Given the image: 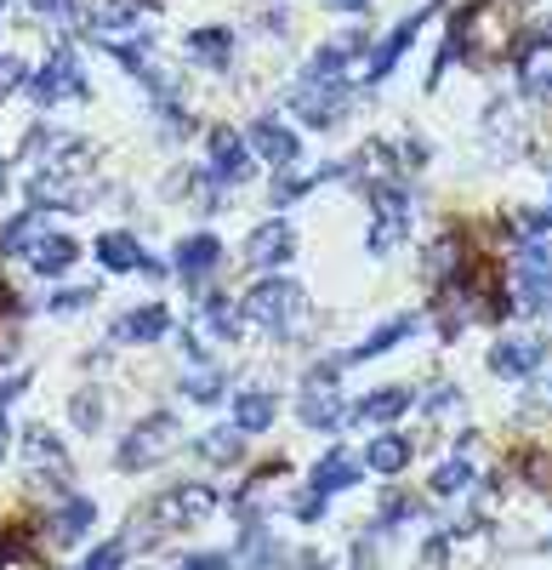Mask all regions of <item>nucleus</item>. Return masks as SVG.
<instances>
[{
	"label": "nucleus",
	"instance_id": "79ce46f5",
	"mask_svg": "<svg viewBox=\"0 0 552 570\" xmlns=\"http://www.w3.org/2000/svg\"><path fill=\"white\" fill-rule=\"evenodd\" d=\"M547 211H552V206H547Z\"/></svg>",
	"mask_w": 552,
	"mask_h": 570
},
{
	"label": "nucleus",
	"instance_id": "b1692460",
	"mask_svg": "<svg viewBox=\"0 0 552 570\" xmlns=\"http://www.w3.org/2000/svg\"><path fill=\"white\" fill-rule=\"evenodd\" d=\"M188 52L206 58L211 69H222V63H229V52H234V35L229 29H194L188 35Z\"/></svg>",
	"mask_w": 552,
	"mask_h": 570
},
{
	"label": "nucleus",
	"instance_id": "e433bc0d",
	"mask_svg": "<svg viewBox=\"0 0 552 570\" xmlns=\"http://www.w3.org/2000/svg\"><path fill=\"white\" fill-rule=\"evenodd\" d=\"M324 513V497L319 490H308V497H296V519H319Z\"/></svg>",
	"mask_w": 552,
	"mask_h": 570
},
{
	"label": "nucleus",
	"instance_id": "4c0bfd02",
	"mask_svg": "<svg viewBox=\"0 0 552 570\" xmlns=\"http://www.w3.org/2000/svg\"><path fill=\"white\" fill-rule=\"evenodd\" d=\"M222 565H229V559H222V554H194L183 570H222Z\"/></svg>",
	"mask_w": 552,
	"mask_h": 570
},
{
	"label": "nucleus",
	"instance_id": "a19ab883",
	"mask_svg": "<svg viewBox=\"0 0 552 570\" xmlns=\"http://www.w3.org/2000/svg\"><path fill=\"white\" fill-rule=\"evenodd\" d=\"M0 462H7V416H0Z\"/></svg>",
	"mask_w": 552,
	"mask_h": 570
},
{
	"label": "nucleus",
	"instance_id": "0eeeda50",
	"mask_svg": "<svg viewBox=\"0 0 552 570\" xmlns=\"http://www.w3.org/2000/svg\"><path fill=\"white\" fill-rule=\"evenodd\" d=\"M23 457H29V480L35 485H63L69 480V457H63V445L52 434L29 428V434H23Z\"/></svg>",
	"mask_w": 552,
	"mask_h": 570
},
{
	"label": "nucleus",
	"instance_id": "cd10ccee",
	"mask_svg": "<svg viewBox=\"0 0 552 570\" xmlns=\"http://www.w3.org/2000/svg\"><path fill=\"white\" fill-rule=\"evenodd\" d=\"M69 416H74V428H97L103 423V400H97V388H81L69 400Z\"/></svg>",
	"mask_w": 552,
	"mask_h": 570
},
{
	"label": "nucleus",
	"instance_id": "c85d7f7f",
	"mask_svg": "<svg viewBox=\"0 0 552 570\" xmlns=\"http://www.w3.org/2000/svg\"><path fill=\"white\" fill-rule=\"evenodd\" d=\"M518 81H524V92H530L536 104H547V97H552V63H547V58H530Z\"/></svg>",
	"mask_w": 552,
	"mask_h": 570
},
{
	"label": "nucleus",
	"instance_id": "dca6fc26",
	"mask_svg": "<svg viewBox=\"0 0 552 570\" xmlns=\"http://www.w3.org/2000/svg\"><path fill=\"white\" fill-rule=\"evenodd\" d=\"M354 480H359V462L347 457V451L319 457V468H314V490H319V497H331V490H347Z\"/></svg>",
	"mask_w": 552,
	"mask_h": 570
},
{
	"label": "nucleus",
	"instance_id": "a211bd4d",
	"mask_svg": "<svg viewBox=\"0 0 552 570\" xmlns=\"http://www.w3.org/2000/svg\"><path fill=\"white\" fill-rule=\"evenodd\" d=\"M74 257H81V252H74V240H69V234H40V240L29 245V263L40 268V275H63Z\"/></svg>",
	"mask_w": 552,
	"mask_h": 570
},
{
	"label": "nucleus",
	"instance_id": "1a4fd4ad",
	"mask_svg": "<svg viewBox=\"0 0 552 570\" xmlns=\"http://www.w3.org/2000/svg\"><path fill=\"white\" fill-rule=\"evenodd\" d=\"M250 148H257L262 160H273L280 171H291L303 160V143H296V132H285L280 120H257V126H250Z\"/></svg>",
	"mask_w": 552,
	"mask_h": 570
},
{
	"label": "nucleus",
	"instance_id": "2eb2a0df",
	"mask_svg": "<svg viewBox=\"0 0 552 570\" xmlns=\"http://www.w3.org/2000/svg\"><path fill=\"white\" fill-rule=\"evenodd\" d=\"M410 400H416L410 388H382V393H365V400L354 405V416L359 423H393L398 411H410Z\"/></svg>",
	"mask_w": 552,
	"mask_h": 570
},
{
	"label": "nucleus",
	"instance_id": "9b49d317",
	"mask_svg": "<svg viewBox=\"0 0 552 570\" xmlns=\"http://www.w3.org/2000/svg\"><path fill=\"white\" fill-rule=\"evenodd\" d=\"M291 252H296V234H291V222H262V229L245 240V257L257 263V268H273V263H285Z\"/></svg>",
	"mask_w": 552,
	"mask_h": 570
},
{
	"label": "nucleus",
	"instance_id": "ea45409f",
	"mask_svg": "<svg viewBox=\"0 0 552 570\" xmlns=\"http://www.w3.org/2000/svg\"><path fill=\"white\" fill-rule=\"evenodd\" d=\"M336 12H359V7H370V0H331Z\"/></svg>",
	"mask_w": 552,
	"mask_h": 570
},
{
	"label": "nucleus",
	"instance_id": "f8f14e48",
	"mask_svg": "<svg viewBox=\"0 0 552 570\" xmlns=\"http://www.w3.org/2000/svg\"><path fill=\"white\" fill-rule=\"evenodd\" d=\"M222 263V245H217V234H188L183 245H177V275L188 280V286H199L211 275V268Z\"/></svg>",
	"mask_w": 552,
	"mask_h": 570
},
{
	"label": "nucleus",
	"instance_id": "473e14b6",
	"mask_svg": "<svg viewBox=\"0 0 552 570\" xmlns=\"http://www.w3.org/2000/svg\"><path fill=\"white\" fill-rule=\"evenodd\" d=\"M0 570H46L29 548H17V542H0Z\"/></svg>",
	"mask_w": 552,
	"mask_h": 570
},
{
	"label": "nucleus",
	"instance_id": "4be33fe9",
	"mask_svg": "<svg viewBox=\"0 0 552 570\" xmlns=\"http://www.w3.org/2000/svg\"><path fill=\"white\" fill-rule=\"evenodd\" d=\"M91 519H97V502L69 497V502L58 508V542H81V536L91 531Z\"/></svg>",
	"mask_w": 552,
	"mask_h": 570
},
{
	"label": "nucleus",
	"instance_id": "72a5a7b5",
	"mask_svg": "<svg viewBox=\"0 0 552 570\" xmlns=\"http://www.w3.org/2000/svg\"><path fill=\"white\" fill-rule=\"evenodd\" d=\"M120 559H125V542H103V548H97L81 570H120Z\"/></svg>",
	"mask_w": 552,
	"mask_h": 570
},
{
	"label": "nucleus",
	"instance_id": "9d476101",
	"mask_svg": "<svg viewBox=\"0 0 552 570\" xmlns=\"http://www.w3.org/2000/svg\"><path fill=\"white\" fill-rule=\"evenodd\" d=\"M171 331V314L160 308V303H148V308H132V314H120L114 319V342H160Z\"/></svg>",
	"mask_w": 552,
	"mask_h": 570
},
{
	"label": "nucleus",
	"instance_id": "f257e3e1",
	"mask_svg": "<svg viewBox=\"0 0 552 570\" xmlns=\"http://www.w3.org/2000/svg\"><path fill=\"white\" fill-rule=\"evenodd\" d=\"M177 451V416L171 411H155V416H143V423L125 434L120 445V468H155L160 457Z\"/></svg>",
	"mask_w": 552,
	"mask_h": 570
},
{
	"label": "nucleus",
	"instance_id": "4468645a",
	"mask_svg": "<svg viewBox=\"0 0 552 570\" xmlns=\"http://www.w3.org/2000/svg\"><path fill=\"white\" fill-rule=\"evenodd\" d=\"M268 423H273V393H262V388L234 393V428L240 434H262Z\"/></svg>",
	"mask_w": 552,
	"mask_h": 570
},
{
	"label": "nucleus",
	"instance_id": "bb28decb",
	"mask_svg": "<svg viewBox=\"0 0 552 570\" xmlns=\"http://www.w3.org/2000/svg\"><path fill=\"white\" fill-rule=\"evenodd\" d=\"M97 263H103V268H137L143 252H137L132 234H103V240H97Z\"/></svg>",
	"mask_w": 552,
	"mask_h": 570
},
{
	"label": "nucleus",
	"instance_id": "f3484780",
	"mask_svg": "<svg viewBox=\"0 0 552 570\" xmlns=\"http://www.w3.org/2000/svg\"><path fill=\"white\" fill-rule=\"evenodd\" d=\"M296 411H303V423H308V428H342V416H347L342 400H336V388H308Z\"/></svg>",
	"mask_w": 552,
	"mask_h": 570
},
{
	"label": "nucleus",
	"instance_id": "7ed1b4c3",
	"mask_svg": "<svg viewBox=\"0 0 552 570\" xmlns=\"http://www.w3.org/2000/svg\"><path fill=\"white\" fill-rule=\"evenodd\" d=\"M217 508V497L206 485H171L165 497H155L148 502V525L155 531H177V525H199V519H206Z\"/></svg>",
	"mask_w": 552,
	"mask_h": 570
},
{
	"label": "nucleus",
	"instance_id": "6e6552de",
	"mask_svg": "<svg viewBox=\"0 0 552 570\" xmlns=\"http://www.w3.org/2000/svg\"><path fill=\"white\" fill-rule=\"evenodd\" d=\"M541 337H507V342H495L490 349V371L495 377H530V371L541 365Z\"/></svg>",
	"mask_w": 552,
	"mask_h": 570
},
{
	"label": "nucleus",
	"instance_id": "c756f323",
	"mask_svg": "<svg viewBox=\"0 0 552 570\" xmlns=\"http://www.w3.org/2000/svg\"><path fill=\"white\" fill-rule=\"evenodd\" d=\"M183 393L199 400V405H211V400H222V377H217V371H194V377L183 383Z\"/></svg>",
	"mask_w": 552,
	"mask_h": 570
},
{
	"label": "nucleus",
	"instance_id": "a878e982",
	"mask_svg": "<svg viewBox=\"0 0 552 570\" xmlns=\"http://www.w3.org/2000/svg\"><path fill=\"white\" fill-rule=\"evenodd\" d=\"M240 445H245L240 428H211V434H199V439H194V451H199V457H211V462H234V457H240Z\"/></svg>",
	"mask_w": 552,
	"mask_h": 570
},
{
	"label": "nucleus",
	"instance_id": "58836bf2",
	"mask_svg": "<svg viewBox=\"0 0 552 570\" xmlns=\"http://www.w3.org/2000/svg\"><path fill=\"white\" fill-rule=\"evenodd\" d=\"M17 388H23V377H12V383H0V405H12V400H17Z\"/></svg>",
	"mask_w": 552,
	"mask_h": 570
},
{
	"label": "nucleus",
	"instance_id": "39448f33",
	"mask_svg": "<svg viewBox=\"0 0 552 570\" xmlns=\"http://www.w3.org/2000/svg\"><path fill=\"white\" fill-rule=\"evenodd\" d=\"M291 109L308 120V126H336L342 109H347V86L342 81H303L291 97Z\"/></svg>",
	"mask_w": 552,
	"mask_h": 570
},
{
	"label": "nucleus",
	"instance_id": "6ab92c4d",
	"mask_svg": "<svg viewBox=\"0 0 552 570\" xmlns=\"http://www.w3.org/2000/svg\"><path fill=\"white\" fill-rule=\"evenodd\" d=\"M410 451H416V445H410L405 434H376L365 457H370V468H376V474H398V468L410 462Z\"/></svg>",
	"mask_w": 552,
	"mask_h": 570
},
{
	"label": "nucleus",
	"instance_id": "f03ea898",
	"mask_svg": "<svg viewBox=\"0 0 552 570\" xmlns=\"http://www.w3.org/2000/svg\"><path fill=\"white\" fill-rule=\"evenodd\" d=\"M296 314H303V286L291 280H262L257 291L245 296V319H257V326H268L273 337L296 326Z\"/></svg>",
	"mask_w": 552,
	"mask_h": 570
},
{
	"label": "nucleus",
	"instance_id": "c9c22d12",
	"mask_svg": "<svg viewBox=\"0 0 552 570\" xmlns=\"http://www.w3.org/2000/svg\"><path fill=\"white\" fill-rule=\"evenodd\" d=\"M450 263H456V240H439V245H433V257H428V275H444Z\"/></svg>",
	"mask_w": 552,
	"mask_h": 570
},
{
	"label": "nucleus",
	"instance_id": "ddd939ff",
	"mask_svg": "<svg viewBox=\"0 0 552 570\" xmlns=\"http://www.w3.org/2000/svg\"><path fill=\"white\" fill-rule=\"evenodd\" d=\"M421 17H428V12H416V17H405V23H398V29L382 40V46H376V52H370V63H365V81H388V69L398 63V58H405V46L416 40V29H421Z\"/></svg>",
	"mask_w": 552,
	"mask_h": 570
},
{
	"label": "nucleus",
	"instance_id": "aec40b11",
	"mask_svg": "<svg viewBox=\"0 0 552 570\" xmlns=\"http://www.w3.org/2000/svg\"><path fill=\"white\" fill-rule=\"evenodd\" d=\"M143 23V7L137 0H91V29H137Z\"/></svg>",
	"mask_w": 552,
	"mask_h": 570
},
{
	"label": "nucleus",
	"instance_id": "2f4dec72",
	"mask_svg": "<svg viewBox=\"0 0 552 570\" xmlns=\"http://www.w3.org/2000/svg\"><path fill=\"white\" fill-rule=\"evenodd\" d=\"M97 291H86V286H69V291H58V296H46V308L52 314H74V308H86Z\"/></svg>",
	"mask_w": 552,
	"mask_h": 570
},
{
	"label": "nucleus",
	"instance_id": "20e7f679",
	"mask_svg": "<svg viewBox=\"0 0 552 570\" xmlns=\"http://www.w3.org/2000/svg\"><path fill=\"white\" fill-rule=\"evenodd\" d=\"M29 92L40 97V104H58V97H81L86 92V74H81V63H74L69 46H58L40 74H29Z\"/></svg>",
	"mask_w": 552,
	"mask_h": 570
},
{
	"label": "nucleus",
	"instance_id": "423d86ee",
	"mask_svg": "<svg viewBox=\"0 0 552 570\" xmlns=\"http://www.w3.org/2000/svg\"><path fill=\"white\" fill-rule=\"evenodd\" d=\"M206 178H211L217 189L245 183V178H250V143L234 137V132H211V166H206Z\"/></svg>",
	"mask_w": 552,
	"mask_h": 570
},
{
	"label": "nucleus",
	"instance_id": "393cba45",
	"mask_svg": "<svg viewBox=\"0 0 552 570\" xmlns=\"http://www.w3.org/2000/svg\"><path fill=\"white\" fill-rule=\"evenodd\" d=\"M410 331H416V319H410V314H398V319H388L382 331H370V342H359V349L347 354V360H370V354H388L393 342H398V337H410Z\"/></svg>",
	"mask_w": 552,
	"mask_h": 570
},
{
	"label": "nucleus",
	"instance_id": "5701e85b",
	"mask_svg": "<svg viewBox=\"0 0 552 570\" xmlns=\"http://www.w3.org/2000/svg\"><path fill=\"white\" fill-rule=\"evenodd\" d=\"M199 314H206V326H211L217 337H240V308H234L222 291H206V296H199Z\"/></svg>",
	"mask_w": 552,
	"mask_h": 570
},
{
	"label": "nucleus",
	"instance_id": "412c9836",
	"mask_svg": "<svg viewBox=\"0 0 552 570\" xmlns=\"http://www.w3.org/2000/svg\"><path fill=\"white\" fill-rule=\"evenodd\" d=\"M40 240V206H29V211H17L7 229H0V252H29V245Z\"/></svg>",
	"mask_w": 552,
	"mask_h": 570
},
{
	"label": "nucleus",
	"instance_id": "7c9ffc66",
	"mask_svg": "<svg viewBox=\"0 0 552 570\" xmlns=\"http://www.w3.org/2000/svg\"><path fill=\"white\" fill-rule=\"evenodd\" d=\"M467 485H473V468H467V462H444L439 480H433L439 497H456V490H467Z\"/></svg>",
	"mask_w": 552,
	"mask_h": 570
},
{
	"label": "nucleus",
	"instance_id": "f704fd0d",
	"mask_svg": "<svg viewBox=\"0 0 552 570\" xmlns=\"http://www.w3.org/2000/svg\"><path fill=\"white\" fill-rule=\"evenodd\" d=\"M23 81H29V74H23V63H17V58H0V97L17 92Z\"/></svg>",
	"mask_w": 552,
	"mask_h": 570
}]
</instances>
